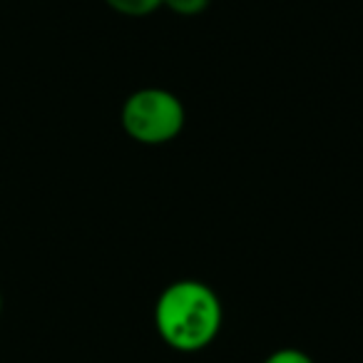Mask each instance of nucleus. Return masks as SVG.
I'll return each instance as SVG.
<instances>
[{
    "mask_svg": "<svg viewBox=\"0 0 363 363\" xmlns=\"http://www.w3.org/2000/svg\"><path fill=\"white\" fill-rule=\"evenodd\" d=\"M105 6L127 18H147L160 11L164 0H105Z\"/></svg>",
    "mask_w": 363,
    "mask_h": 363,
    "instance_id": "obj_3",
    "label": "nucleus"
},
{
    "mask_svg": "<svg viewBox=\"0 0 363 363\" xmlns=\"http://www.w3.org/2000/svg\"><path fill=\"white\" fill-rule=\"evenodd\" d=\"M209 6H212V0H164V6L162 8L172 11L174 16L194 18V16H202Z\"/></svg>",
    "mask_w": 363,
    "mask_h": 363,
    "instance_id": "obj_4",
    "label": "nucleus"
},
{
    "mask_svg": "<svg viewBox=\"0 0 363 363\" xmlns=\"http://www.w3.org/2000/svg\"><path fill=\"white\" fill-rule=\"evenodd\" d=\"M0 313H3V291H0Z\"/></svg>",
    "mask_w": 363,
    "mask_h": 363,
    "instance_id": "obj_6",
    "label": "nucleus"
},
{
    "mask_svg": "<svg viewBox=\"0 0 363 363\" xmlns=\"http://www.w3.org/2000/svg\"><path fill=\"white\" fill-rule=\"evenodd\" d=\"M120 125L140 145H169L184 132L187 107L167 87H140L122 102Z\"/></svg>",
    "mask_w": 363,
    "mask_h": 363,
    "instance_id": "obj_2",
    "label": "nucleus"
},
{
    "mask_svg": "<svg viewBox=\"0 0 363 363\" xmlns=\"http://www.w3.org/2000/svg\"><path fill=\"white\" fill-rule=\"evenodd\" d=\"M262 363H316L306 351L301 348H294V346H284V348H277L272 351Z\"/></svg>",
    "mask_w": 363,
    "mask_h": 363,
    "instance_id": "obj_5",
    "label": "nucleus"
},
{
    "mask_svg": "<svg viewBox=\"0 0 363 363\" xmlns=\"http://www.w3.org/2000/svg\"><path fill=\"white\" fill-rule=\"evenodd\" d=\"M224 326V303L207 281L177 279L155 301V328L164 346L177 353L209 348Z\"/></svg>",
    "mask_w": 363,
    "mask_h": 363,
    "instance_id": "obj_1",
    "label": "nucleus"
}]
</instances>
